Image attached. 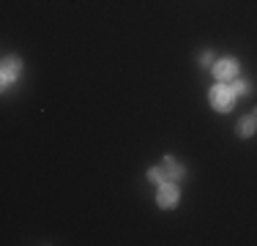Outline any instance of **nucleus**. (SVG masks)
<instances>
[{"mask_svg":"<svg viewBox=\"0 0 257 246\" xmlns=\"http://www.w3.org/2000/svg\"><path fill=\"white\" fill-rule=\"evenodd\" d=\"M20 69H22V60H20V58H14V55L3 58V71H0V79H3L6 88H9L11 82H17V77H20Z\"/></svg>","mask_w":257,"mask_h":246,"instance_id":"4","label":"nucleus"},{"mask_svg":"<svg viewBox=\"0 0 257 246\" xmlns=\"http://www.w3.org/2000/svg\"><path fill=\"white\" fill-rule=\"evenodd\" d=\"M232 93H235V96H249V93H252V82H249V79H232Z\"/></svg>","mask_w":257,"mask_h":246,"instance_id":"8","label":"nucleus"},{"mask_svg":"<svg viewBox=\"0 0 257 246\" xmlns=\"http://www.w3.org/2000/svg\"><path fill=\"white\" fill-rule=\"evenodd\" d=\"M200 63H203V69H211V66L216 63V60H213V52H203L200 55Z\"/></svg>","mask_w":257,"mask_h":246,"instance_id":"9","label":"nucleus"},{"mask_svg":"<svg viewBox=\"0 0 257 246\" xmlns=\"http://www.w3.org/2000/svg\"><path fill=\"white\" fill-rule=\"evenodd\" d=\"M211 69H213L216 82H232V79L238 77V69H241V66H238L235 58H222V60H216Z\"/></svg>","mask_w":257,"mask_h":246,"instance_id":"3","label":"nucleus"},{"mask_svg":"<svg viewBox=\"0 0 257 246\" xmlns=\"http://www.w3.org/2000/svg\"><path fill=\"white\" fill-rule=\"evenodd\" d=\"M235 132H238V137H243V140L254 137V134H257V118H254V115H243V118L238 120Z\"/></svg>","mask_w":257,"mask_h":246,"instance_id":"6","label":"nucleus"},{"mask_svg":"<svg viewBox=\"0 0 257 246\" xmlns=\"http://www.w3.org/2000/svg\"><path fill=\"white\" fill-rule=\"evenodd\" d=\"M178 200H181V189H178V183H175V181H164V183H159L156 202H159V208H162V211H173V208L178 205Z\"/></svg>","mask_w":257,"mask_h":246,"instance_id":"2","label":"nucleus"},{"mask_svg":"<svg viewBox=\"0 0 257 246\" xmlns=\"http://www.w3.org/2000/svg\"><path fill=\"white\" fill-rule=\"evenodd\" d=\"M252 115H254V118H257V109H254V112H252Z\"/></svg>","mask_w":257,"mask_h":246,"instance_id":"10","label":"nucleus"},{"mask_svg":"<svg viewBox=\"0 0 257 246\" xmlns=\"http://www.w3.org/2000/svg\"><path fill=\"white\" fill-rule=\"evenodd\" d=\"M162 164H164V170H167V178H170V181H175V183L186 175V167H183L178 159H173V156H164Z\"/></svg>","mask_w":257,"mask_h":246,"instance_id":"5","label":"nucleus"},{"mask_svg":"<svg viewBox=\"0 0 257 246\" xmlns=\"http://www.w3.org/2000/svg\"><path fill=\"white\" fill-rule=\"evenodd\" d=\"M164 181H170L167 178V170H164V164H159V167H151L148 170V183H164Z\"/></svg>","mask_w":257,"mask_h":246,"instance_id":"7","label":"nucleus"},{"mask_svg":"<svg viewBox=\"0 0 257 246\" xmlns=\"http://www.w3.org/2000/svg\"><path fill=\"white\" fill-rule=\"evenodd\" d=\"M235 93L227 88L224 82H216L211 90H208V101H211V107L216 109V112H230L232 107H235Z\"/></svg>","mask_w":257,"mask_h":246,"instance_id":"1","label":"nucleus"}]
</instances>
